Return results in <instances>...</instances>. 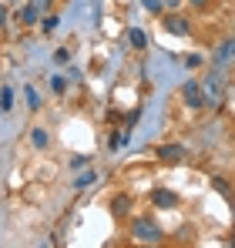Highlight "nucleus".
Wrapping results in <instances>:
<instances>
[{
	"label": "nucleus",
	"mask_w": 235,
	"mask_h": 248,
	"mask_svg": "<svg viewBox=\"0 0 235 248\" xmlns=\"http://www.w3.org/2000/svg\"><path fill=\"white\" fill-rule=\"evenodd\" d=\"M201 104H208V108H222V101H225V78L218 74V71H208L201 81Z\"/></svg>",
	"instance_id": "nucleus-1"
},
{
	"label": "nucleus",
	"mask_w": 235,
	"mask_h": 248,
	"mask_svg": "<svg viewBox=\"0 0 235 248\" xmlns=\"http://www.w3.org/2000/svg\"><path fill=\"white\" fill-rule=\"evenodd\" d=\"M131 235L138 242H145V245H158L161 242V228H158L151 218H134L131 221Z\"/></svg>",
	"instance_id": "nucleus-2"
},
{
	"label": "nucleus",
	"mask_w": 235,
	"mask_h": 248,
	"mask_svg": "<svg viewBox=\"0 0 235 248\" xmlns=\"http://www.w3.org/2000/svg\"><path fill=\"white\" fill-rule=\"evenodd\" d=\"M50 7H54V0H27V7L20 10V20L24 24H40V17L50 14Z\"/></svg>",
	"instance_id": "nucleus-3"
},
{
	"label": "nucleus",
	"mask_w": 235,
	"mask_h": 248,
	"mask_svg": "<svg viewBox=\"0 0 235 248\" xmlns=\"http://www.w3.org/2000/svg\"><path fill=\"white\" fill-rule=\"evenodd\" d=\"M182 101H185L192 111L205 108V104H201V87H198V81H185L182 84Z\"/></svg>",
	"instance_id": "nucleus-4"
},
{
	"label": "nucleus",
	"mask_w": 235,
	"mask_h": 248,
	"mask_svg": "<svg viewBox=\"0 0 235 248\" xmlns=\"http://www.w3.org/2000/svg\"><path fill=\"white\" fill-rule=\"evenodd\" d=\"M165 31H168V34H178V37H188V34H192V24H188L182 14H168V17H165Z\"/></svg>",
	"instance_id": "nucleus-5"
},
{
	"label": "nucleus",
	"mask_w": 235,
	"mask_h": 248,
	"mask_svg": "<svg viewBox=\"0 0 235 248\" xmlns=\"http://www.w3.org/2000/svg\"><path fill=\"white\" fill-rule=\"evenodd\" d=\"M151 205L171 211V208H178V195H175V191H165V188H155V191H151Z\"/></svg>",
	"instance_id": "nucleus-6"
},
{
	"label": "nucleus",
	"mask_w": 235,
	"mask_h": 248,
	"mask_svg": "<svg viewBox=\"0 0 235 248\" xmlns=\"http://www.w3.org/2000/svg\"><path fill=\"white\" fill-rule=\"evenodd\" d=\"M188 151H185V144H161L158 148V158L161 161H182Z\"/></svg>",
	"instance_id": "nucleus-7"
},
{
	"label": "nucleus",
	"mask_w": 235,
	"mask_h": 248,
	"mask_svg": "<svg viewBox=\"0 0 235 248\" xmlns=\"http://www.w3.org/2000/svg\"><path fill=\"white\" fill-rule=\"evenodd\" d=\"M128 44H131L134 50H145V47H148V37H145V31H141V27H131V31H128Z\"/></svg>",
	"instance_id": "nucleus-8"
},
{
	"label": "nucleus",
	"mask_w": 235,
	"mask_h": 248,
	"mask_svg": "<svg viewBox=\"0 0 235 248\" xmlns=\"http://www.w3.org/2000/svg\"><path fill=\"white\" fill-rule=\"evenodd\" d=\"M24 97H27V108H31V111H40V94H37V87H34V84H27V87H24Z\"/></svg>",
	"instance_id": "nucleus-9"
},
{
	"label": "nucleus",
	"mask_w": 235,
	"mask_h": 248,
	"mask_svg": "<svg viewBox=\"0 0 235 248\" xmlns=\"http://www.w3.org/2000/svg\"><path fill=\"white\" fill-rule=\"evenodd\" d=\"M94 181H98V171H84V174H78L71 185H74L78 191H84V188H87V185H94Z\"/></svg>",
	"instance_id": "nucleus-10"
},
{
	"label": "nucleus",
	"mask_w": 235,
	"mask_h": 248,
	"mask_svg": "<svg viewBox=\"0 0 235 248\" xmlns=\"http://www.w3.org/2000/svg\"><path fill=\"white\" fill-rule=\"evenodd\" d=\"M31 144H34V148H47V144H50V138H47L44 127H34V131H31Z\"/></svg>",
	"instance_id": "nucleus-11"
},
{
	"label": "nucleus",
	"mask_w": 235,
	"mask_h": 248,
	"mask_svg": "<svg viewBox=\"0 0 235 248\" xmlns=\"http://www.w3.org/2000/svg\"><path fill=\"white\" fill-rule=\"evenodd\" d=\"M14 108V87H0V111Z\"/></svg>",
	"instance_id": "nucleus-12"
},
{
	"label": "nucleus",
	"mask_w": 235,
	"mask_h": 248,
	"mask_svg": "<svg viewBox=\"0 0 235 248\" xmlns=\"http://www.w3.org/2000/svg\"><path fill=\"white\" fill-rule=\"evenodd\" d=\"M57 24H61V20H57L54 14H44V17H40V27H44V34H54V31H57Z\"/></svg>",
	"instance_id": "nucleus-13"
},
{
	"label": "nucleus",
	"mask_w": 235,
	"mask_h": 248,
	"mask_svg": "<svg viewBox=\"0 0 235 248\" xmlns=\"http://www.w3.org/2000/svg\"><path fill=\"white\" fill-rule=\"evenodd\" d=\"M235 57V41H222L218 44V61H229Z\"/></svg>",
	"instance_id": "nucleus-14"
},
{
	"label": "nucleus",
	"mask_w": 235,
	"mask_h": 248,
	"mask_svg": "<svg viewBox=\"0 0 235 248\" xmlns=\"http://www.w3.org/2000/svg\"><path fill=\"white\" fill-rule=\"evenodd\" d=\"M50 91H54V94H64V91H67V78H64V74H54V78H50Z\"/></svg>",
	"instance_id": "nucleus-15"
},
{
	"label": "nucleus",
	"mask_w": 235,
	"mask_h": 248,
	"mask_svg": "<svg viewBox=\"0 0 235 248\" xmlns=\"http://www.w3.org/2000/svg\"><path fill=\"white\" fill-rule=\"evenodd\" d=\"M128 208H131V198H128V195H121V198H115V215H124Z\"/></svg>",
	"instance_id": "nucleus-16"
},
{
	"label": "nucleus",
	"mask_w": 235,
	"mask_h": 248,
	"mask_svg": "<svg viewBox=\"0 0 235 248\" xmlns=\"http://www.w3.org/2000/svg\"><path fill=\"white\" fill-rule=\"evenodd\" d=\"M141 7L151 10V14H161V10H165V0H141Z\"/></svg>",
	"instance_id": "nucleus-17"
},
{
	"label": "nucleus",
	"mask_w": 235,
	"mask_h": 248,
	"mask_svg": "<svg viewBox=\"0 0 235 248\" xmlns=\"http://www.w3.org/2000/svg\"><path fill=\"white\" fill-rule=\"evenodd\" d=\"M87 168V155H78V158H71V171H84Z\"/></svg>",
	"instance_id": "nucleus-18"
},
{
	"label": "nucleus",
	"mask_w": 235,
	"mask_h": 248,
	"mask_svg": "<svg viewBox=\"0 0 235 248\" xmlns=\"http://www.w3.org/2000/svg\"><path fill=\"white\" fill-rule=\"evenodd\" d=\"M54 61H57V64H67V61H71V50H67V47L54 50Z\"/></svg>",
	"instance_id": "nucleus-19"
},
{
	"label": "nucleus",
	"mask_w": 235,
	"mask_h": 248,
	"mask_svg": "<svg viewBox=\"0 0 235 248\" xmlns=\"http://www.w3.org/2000/svg\"><path fill=\"white\" fill-rule=\"evenodd\" d=\"M121 144H128V131L124 134H111V148H121Z\"/></svg>",
	"instance_id": "nucleus-20"
},
{
	"label": "nucleus",
	"mask_w": 235,
	"mask_h": 248,
	"mask_svg": "<svg viewBox=\"0 0 235 248\" xmlns=\"http://www.w3.org/2000/svg\"><path fill=\"white\" fill-rule=\"evenodd\" d=\"M185 64H188V67H198V64H201V57H198V54H192V57H185Z\"/></svg>",
	"instance_id": "nucleus-21"
},
{
	"label": "nucleus",
	"mask_w": 235,
	"mask_h": 248,
	"mask_svg": "<svg viewBox=\"0 0 235 248\" xmlns=\"http://www.w3.org/2000/svg\"><path fill=\"white\" fill-rule=\"evenodd\" d=\"M3 24H7V7L0 3V31H3Z\"/></svg>",
	"instance_id": "nucleus-22"
},
{
	"label": "nucleus",
	"mask_w": 235,
	"mask_h": 248,
	"mask_svg": "<svg viewBox=\"0 0 235 248\" xmlns=\"http://www.w3.org/2000/svg\"><path fill=\"white\" fill-rule=\"evenodd\" d=\"M205 3H208V0H192V7H198V10H201Z\"/></svg>",
	"instance_id": "nucleus-23"
},
{
	"label": "nucleus",
	"mask_w": 235,
	"mask_h": 248,
	"mask_svg": "<svg viewBox=\"0 0 235 248\" xmlns=\"http://www.w3.org/2000/svg\"><path fill=\"white\" fill-rule=\"evenodd\" d=\"M178 3H182V0H165V7H178Z\"/></svg>",
	"instance_id": "nucleus-24"
}]
</instances>
